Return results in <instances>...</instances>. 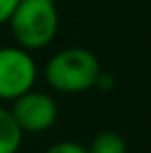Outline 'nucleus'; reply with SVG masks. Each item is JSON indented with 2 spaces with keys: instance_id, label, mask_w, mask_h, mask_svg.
Listing matches in <instances>:
<instances>
[{
  "instance_id": "nucleus-6",
  "label": "nucleus",
  "mask_w": 151,
  "mask_h": 153,
  "mask_svg": "<svg viewBox=\"0 0 151 153\" xmlns=\"http://www.w3.org/2000/svg\"><path fill=\"white\" fill-rule=\"evenodd\" d=\"M87 153H126V142L116 132H101L93 138Z\"/></svg>"
},
{
  "instance_id": "nucleus-7",
  "label": "nucleus",
  "mask_w": 151,
  "mask_h": 153,
  "mask_svg": "<svg viewBox=\"0 0 151 153\" xmlns=\"http://www.w3.org/2000/svg\"><path fill=\"white\" fill-rule=\"evenodd\" d=\"M45 153H87V149L76 142H58L50 146Z\"/></svg>"
},
{
  "instance_id": "nucleus-5",
  "label": "nucleus",
  "mask_w": 151,
  "mask_h": 153,
  "mask_svg": "<svg viewBox=\"0 0 151 153\" xmlns=\"http://www.w3.org/2000/svg\"><path fill=\"white\" fill-rule=\"evenodd\" d=\"M23 140V132L18 128L8 108L0 107V153H18Z\"/></svg>"
},
{
  "instance_id": "nucleus-3",
  "label": "nucleus",
  "mask_w": 151,
  "mask_h": 153,
  "mask_svg": "<svg viewBox=\"0 0 151 153\" xmlns=\"http://www.w3.org/2000/svg\"><path fill=\"white\" fill-rule=\"evenodd\" d=\"M37 79V64L31 52L19 47L0 49V99L16 101L33 89Z\"/></svg>"
},
{
  "instance_id": "nucleus-1",
  "label": "nucleus",
  "mask_w": 151,
  "mask_h": 153,
  "mask_svg": "<svg viewBox=\"0 0 151 153\" xmlns=\"http://www.w3.org/2000/svg\"><path fill=\"white\" fill-rule=\"evenodd\" d=\"M101 64L91 51L68 47L58 51L45 66V79L60 93H81L97 85Z\"/></svg>"
},
{
  "instance_id": "nucleus-8",
  "label": "nucleus",
  "mask_w": 151,
  "mask_h": 153,
  "mask_svg": "<svg viewBox=\"0 0 151 153\" xmlns=\"http://www.w3.org/2000/svg\"><path fill=\"white\" fill-rule=\"evenodd\" d=\"M18 4H19V0H0V25L10 22Z\"/></svg>"
},
{
  "instance_id": "nucleus-4",
  "label": "nucleus",
  "mask_w": 151,
  "mask_h": 153,
  "mask_svg": "<svg viewBox=\"0 0 151 153\" xmlns=\"http://www.w3.org/2000/svg\"><path fill=\"white\" fill-rule=\"evenodd\" d=\"M18 128L23 134H39L54 126L58 118V107L50 95L43 91H27L18 97L10 108Z\"/></svg>"
},
{
  "instance_id": "nucleus-2",
  "label": "nucleus",
  "mask_w": 151,
  "mask_h": 153,
  "mask_svg": "<svg viewBox=\"0 0 151 153\" xmlns=\"http://www.w3.org/2000/svg\"><path fill=\"white\" fill-rule=\"evenodd\" d=\"M8 25L19 49L27 52L45 49L58 31L54 0H19Z\"/></svg>"
}]
</instances>
